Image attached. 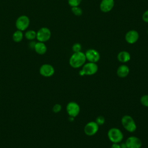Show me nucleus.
Segmentation results:
<instances>
[{
	"label": "nucleus",
	"mask_w": 148,
	"mask_h": 148,
	"mask_svg": "<svg viewBox=\"0 0 148 148\" xmlns=\"http://www.w3.org/2000/svg\"><path fill=\"white\" fill-rule=\"evenodd\" d=\"M55 72L54 68L50 64H45L40 66L39 68L40 74L46 77L52 76Z\"/></svg>",
	"instance_id": "obj_10"
},
{
	"label": "nucleus",
	"mask_w": 148,
	"mask_h": 148,
	"mask_svg": "<svg viewBox=\"0 0 148 148\" xmlns=\"http://www.w3.org/2000/svg\"><path fill=\"white\" fill-rule=\"evenodd\" d=\"M24 37L28 40H34L36 37V32L32 29L27 31L24 35Z\"/></svg>",
	"instance_id": "obj_18"
},
{
	"label": "nucleus",
	"mask_w": 148,
	"mask_h": 148,
	"mask_svg": "<svg viewBox=\"0 0 148 148\" xmlns=\"http://www.w3.org/2000/svg\"><path fill=\"white\" fill-rule=\"evenodd\" d=\"M71 11L72 12L77 16H81L83 13V11L82 10V9L78 6H74V7H72L71 9Z\"/></svg>",
	"instance_id": "obj_19"
},
{
	"label": "nucleus",
	"mask_w": 148,
	"mask_h": 148,
	"mask_svg": "<svg viewBox=\"0 0 148 148\" xmlns=\"http://www.w3.org/2000/svg\"><path fill=\"white\" fill-rule=\"evenodd\" d=\"M86 58V60L91 62H97L100 59V54L99 52L93 49H90L87 50L84 53Z\"/></svg>",
	"instance_id": "obj_11"
},
{
	"label": "nucleus",
	"mask_w": 148,
	"mask_h": 148,
	"mask_svg": "<svg viewBox=\"0 0 148 148\" xmlns=\"http://www.w3.org/2000/svg\"><path fill=\"white\" fill-rule=\"evenodd\" d=\"M125 143L127 148H140L142 146V140L135 136H129Z\"/></svg>",
	"instance_id": "obj_9"
},
{
	"label": "nucleus",
	"mask_w": 148,
	"mask_h": 148,
	"mask_svg": "<svg viewBox=\"0 0 148 148\" xmlns=\"http://www.w3.org/2000/svg\"><path fill=\"white\" fill-rule=\"evenodd\" d=\"M110 148H121L120 145L117 143H112Z\"/></svg>",
	"instance_id": "obj_27"
},
{
	"label": "nucleus",
	"mask_w": 148,
	"mask_h": 148,
	"mask_svg": "<svg viewBox=\"0 0 148 148\" xmlns=\"http://www.w3.org/2000/svg\"><path fill=\"white\" fill-rule=\"evenodd\" d=\"M139 34L135 30H130L128 31L125 35V41L129 44H134L136 43L139 39Z\"/></svg>",
	"instance_id": "obj_12"
},
{
	"label": "nucleus",
	"mask_w": 148,
	"mask_h": 148,
	"mask_svg": "<svg viewBox=\"0 0 148 148\" xmlns=\"http://www.w3.org/2000/svg\"><path fill=\"white\" fill-rule=\"evenodd\" d=\"M142 19L145 23H148V9L143 13L142 15Z\"/></svg>",
	"instance_id": "obj_25"
},
{
	"label": "nucleus",
	"mask_w": 148,
	"mask_h": 148,
	"mask_svg": "<svg viewBox=\"0 0 148 148\" xmlns=\"http://www.w3.org/2000/svg\"><path fill=\"white\" fill-rule=\"evenodd\" d=\"M81 2L82 0H68V3L71 7L78 6Z\"/></svg>",
	"instance_id": "obj_21"
},
{
	"label": "nucleus",
	"mask_w": 148,
	"mask_h": 148,
	"mask_svg": "<svg viewBox=\"0 0 148 148\" xmlns=\"http://www.w3.org/2000/svg\"><path fill=\"white\" fill-rule=\"evenodd\" d=\"M117 60L121 63H126L131 59L130 54L127 51H121L117 54Z\"/></svg>",
	"instance_id": "obj_16"
},
{
	"label": "nucleus",
	"mask_w": 148,
	"mask_h": 148,
	"mask_svg": "<svg viewBox=\"0 0 148 148\" xmlns=\"http://www.w3.org/2000/svg\"><path fill=\"white\" fill-rule=\"evenodd\" d=\"M120 145L121 148H127V146H126V144H125V142L121 143L120 144Z\"/></svg>",
	"instance_id": "obj_28"
},
{
	"label": "nucleus",
	"mask_w": 148,
	"mask_h": 148,
	"mask_svg": "<svg viewBox=\"0 0 148 148\" xmlns=\"http://www.w3.org/2000/svg\"><path fill=\"white\" fill-rule=\"evenodd\" d=\"M108 137L112 143H120L123 140V134L120 129L116 127H113L108 130Z\"/></svg>",
	"instance_id": "obj_3"
},
{
	"label": "nucleus",
	"mask_w": 148,
	"mask_h": 148,
	"mask_svg": "<svg viewBox=\"0 0 148 148\" xmlns=\"http://www.w3.org/2000/svg\"><path fill=\"white\" fill-rule=\"evenodd\" d=\"M61 109H62L61 105L59 103H56L53 106L52 110H53V112L54 113H57L60 112L61 110Z\"/></svg>",
	"instance_id": "obj_24"
},
{
	"label": "nucleus",
	"mask_w": 148,
	"mask_h": 148,
	"mask_svg": "<svg viewBox=\"0 0 148 148\" xmlns=\"http://www.w3.org/2000/svg\"><path fill=\"white\" fill-rule=\"evenodd\" d=\"M34 49L37 54L39 55H43L45 54L47 51V46L44 42H37Z\"/></svg>",
	"instance_id": "obj_15"
},
{
	"label": "nucleus",
	"mask_w": 148,
	"mask_h": 148,
	"mask_svg": "<svg viewBox=\"0 0 148 148\" xmlns=\"http://www.w3.org/2000/svg\"><path fill=\"white\" fill-rule=\"evenodd\" d=\"M86 61L85 54L82 51L73 53L71 56L69 63L73 68H79L82 66Z\"/></svg>",
	"instance_id": "obj_1"
},
{
	"label": "nucleus",
	"mask_w": 148,
	"mask_h": 148,
	"mask_svg": "<svg viewBox=\"0 0 148 148\" xmlns=\"http://www.w3.org/2000/svg\"><path fill=\"white\" fill-rule=\"evenodd\" d=\"M36 42L34 41V40H30V42L29 43L28 45H29V47L32 49H34V47H35V45L36 44Z\"/></svg>",
	"instance_id": "obj_26"
},
{
	"label": "nucleus",
	"mask_w": 148,
	"mask_h": 148,
	"mask_svg": "<svg viewBox=\"0 0 148 148\" xmlns=\"http://www.w3.org/2000/svg\"><path fill=\"white\" fill-rule=\"evenodd\" d=\"M24 36L23 31L17 29L12 35V39L14 42L19 43L22 41Z\"/></svg>",
	"instance_id": "obj_17"
},
{
	"label": "nucleus",
	"mask_w": 148,
	"mask_h": 148,
	"mask_svg": "<svg viewBox=\"0 0 148 148\" xmlns=\"http://www.w3.org/2000/svg\"><path fill=\"white\" fill-rule=\"evenodd\" d=\"M29 24V17L26 15H21L16 19L15 25L17 30L24 31L28 28Z\"/></svg>",
	"instance_id": "obj_5"
},
{
	"label": "nucleus",
	"mask_w": 148,
	"mask_h": 148,
	"mask_svg": "<svg viewBox=\"0 0 148 148\" xmlns=\"http://www.w3.org/2000/svg\"><path fill=\"white\" fill-rule=\"evenodd\" d=\"M98 66L96 63L88 62L82 66V69L79 71L81 76L84 75H93L98 71Z\"/></svg>",
	"instance_id": "obj_4"
},
{
	"label": "nucleus",
	"mask_w": 148,
	"mask_h": 148,
	"mask_svg": "<svg viewBox=\"0 0 148 148\" xmlns=\"http://www.w3.org/2000/svg\"><path fill=\"white\" fill-rule=\"evenodd\" d=\"M99 130V125L95 121H91L88 122L84 127V134L89 136H93L97 133Z\"/></svg>",
	"instance_id": "obj_8"
},
{
	"label": "nucleus",
	"mask_w": 148,
	"mask_h": 148,
	"mask_svg": "<svg viewBox=\"0 0 148 148\" xmlns=\"http://www.w3.org/2000/svg\"><path fill=\"white\" fill-rule=\"evenodd\" d=\"M51 33L47 27H42L36 32V39L38 42H46L48 41L51 38Z\"/></svg>",
	"instance_id": "obj_6"
},
{
	"label": "nucleus",
	"mask_w": 148,
	"mask_h": 148,
	"mask_svg": "<svg viewBox=\"0 0 148 148\" xmlns=\"http://www.w3.org/2000/svg\"><path fill=\"white\" fill-rule=\"evenodd\" d=\"M141 104L146 107H148V94L143 95L140 99Z\"/></svg>",
	"instance_id": "obj_20"
},
{
	"label": "nucleus",
	"mask_w": 148,
	"mask_h": 148,
	"mask_svg": "<svg viewBox=\"0 0 148 148\" xmlns=\"http://www.w3.org/2000/svg\"><path fill=\"white\" fill-rule=\"evenodd\" d=\"M72 49L73 53H76V52L81 51L82 45L80 43H75L72 46Z\"/></svg>",
	"instance_id": "obj_23"
},
{
	"label": "nucleus",
	"mask_w": 148,
	"mask_h": 148,
	"mask_svg": "<svg viewBox=\"0 0 148 148\" xmlns=\"http://www.w3.org/2000/svg\"><path fill=\"white\" fill-rule=\"evenodd\" d=\"M97 124L99 126V125H103L105 122V117L102 116H98L96 119H95V121Z\"/></svg>",
	"instance_id": "obj_22"
},
{
	"label": "nucleus",
	"mask_w": 148,
	"mask_h": 148,
	"mask_svg": "<svg viewBox=\"0 0 148 148\" xmlns=\"http://www.w3.org/2000/svg\"><path fill=\"white\" fill-rule=\"evenodd\" d=\"M130 73V69L129 67L125 65V64H122L120 65L116 71L117 75L120 77V78H124L126 77Z\"/></svg>",
	"instance_id": "obj_14"
},
{
	"label": "nucleus",
	"mask_w": 148,
	"mask_h": 148,
	"mask_svg": "<svg viewBox=\"0 0 148 148\" xmlns=\"http://www.w3.org/2000/svg\"><path fill=\"white\" fill-rule=\"evenodd\" d=\"M66 110L69 116L75 117L79 114L80 108L77 102L71 101L67 103L66 106Z\"/></svg>",
	"instance_id": "obj_7"
},
{
	"label": "nucleus",
	"mask_w": 148,
	"mask_h": 148,
	"mask_svg": "<svg viewBox=\"0 0 148 148\" xmlns=\"http://www.w3.org/2000/svg\"><path fill=\"white\" fill-rule=\"evenodd\" d=\"M121 123L124 128L129 132H134L136 130V124L134 119L130 115H124L121 117Z\"/></svg>",
	"instance_id": "obj_2"
},
{
	"label": "nucleus",
	"mask_w": 148,
	"mask_h": 148,
	"mask_svg": "<svg viewBox=\"0 0 148 148\" xmlns=\"http://www.w3.org/2000/svg\"><path fill=\"white\" fill-rule=\"evenodd\" d=\"M114 5V0H102L99 5V8L102 12L107 13L112 10Z\"/></svg>",
	"instance_id": "obj_13"
}]
</instances>
